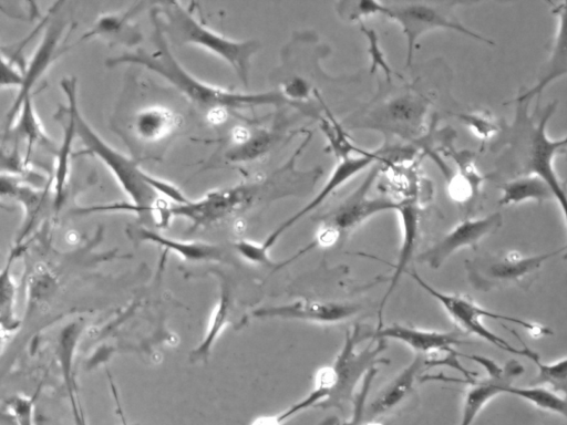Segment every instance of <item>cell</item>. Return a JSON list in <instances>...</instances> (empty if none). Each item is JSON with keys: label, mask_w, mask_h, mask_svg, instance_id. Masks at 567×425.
<instances>
[{"label": "cell", "mask_w": 567, "mask_h": 425, "mask_svg": "<svg viewBox=\"0 0 567 425\" xmlns=\"http://www.w3.org/2000/svg\"><path fill=\"white\" fill-rule=\"evenodd\" d=\"M360 425H382L378 423L377 421H363Z\"/></svg>", "instance_id": "39"}, {"label": "cell", "mask_w": 567, "mask_h": 425, "mask_svg": "<svg viewBox=\"0 0 567 425\" xmlns=\"http://www.w3.org/2000/svg\"><path fill=\"white\" fill-rule=\"evenodd\" d=\"M8 132H11L16 139H24L29 153L35 144L52 146L38 118L31 95L23 101L16 121Z\"/></svg>", "instance_id": "26"}, {"label": "cell", "mask_w": 567, "mask_h": 425, "mask_svg": "<svg viewBox=\"0 0 567 425\" xmlns=\"http://www.w3.org/2000/svg\"><path fill=\"white\" fill-rule=\"evenodd\" d=\"M24 81L23 71L12 62L2 58V75H1V87L17 86L22 87Z\"/></svg>", "instance_id": "37"}, {"label": "cell", "mask_w": 567, "mask_h": 425, "mask_svg": "<svg viewBox=\"0 0 567 425\" xmlns=\"http://www.w3.org/2000/svg\"><path fill=\"white\" fill-rule=\"evenodd\" d=\"M235 250L247 261L259 265H272L269 252L261 243L250 240H238L234 243Z\"/></svg>", "instance_id": "35"}, {"label": "cell", "mask_w": 567, "mask_h": 425, "mask_svg": "<svg viewBox=\"0 0 567 425\" xmlns=\"http://www.w3.org/2000/svg\"><path fill=\"white\" fill-rule=\"evenodd\" d=\"M33 397H28L24 395H16L10 401H8V408L12 412L18 425H33Z\"/></svg>", "instance_id": "36"}, {"label": "cell", "mask_w": 567, "mask_h": 425, "mask_svg": "<svg viewBox=\"0 0 567 425\" xmlns=\"http://www.w3.org/2000/svg\"><path fill=\"white\" fill-rule=\"evenodd\" d=\"M454 3L385 2L383 14L398 22L406 38V65H411L415 44L420 37L434 29L451 30L466 37L494 44L488 38L468 29L453 14Z\"/></svg>", "instance_id": "9"}, {"label": "cell", "mask_w": 567, "mask_h": 425, "mask_svg": "<svg viewBox=\"0 0 567 425\" xmlns=\"http://www.w3.org/2000/svg\"><path fill=\"white\" fill-rule=\"evenodd\" d=\"M502 224L503 216L497 211L481 218H467L422 252L419 260L432 269H437L455 252L464 248L476 249L478 243L498 230Z\"/></svg>", "instance_id": "12"}, {"label": "cell", "mask_w": 567, "mask_h": 425, "mask_svg": "<svg viewBox=\"0 0 567 425\" xmlns=\"http://www.w3.org/2000/svg\"><path fill=\"white\" fill-rule=\"evenodd\" d=\"M460 355L478 363L487 372L486 377L468 383L470 387L464 395L458 425H472L485 405L493 397L505 393L513 385V381L524 373V366L516 360H509L504 366H499L493 360L478 354Z\"/></svg>", "instance_id": "11"}, {"label": "cell", "mask_w": 567, "mask_h": 425, "mask_svg": "<svg viewBox=\"0 0 567 425\" xmlns=\"http://www.w3.org/2000/svg\"><path fill=\"white\" fill-rule=\"evenodd\" d=\"M361 31L365 35L369 43L368 52L371 56L370 72L373 73L378 69H382L385 73L386 81L390 82L392 71L384 58L383 51L379 45L378 34L374 32V30L365 28L363 24H361Z\"/></svg>", "instance_id": "34"}, {"label": "cell", "mask_w": 567, "mask_h": 425, "mask_svg": "<svg viewBox=\"0 0 567 425\" xmlns=\"http://www.w3.org/2000/svg\"><path fill=\"white\" fill-rule=\"evenodd\" d=\"M457 117L468 126L475 136L483 141L491 139L499 134L502 124L488 112L460 113Z\"/></svg>", "instance_id": "32"}, {"label": "cell", "mask_w": 567, "mask_h": 425, "mask_svg": "<svg viewBox=\"0 0 567 425\" xmlns=\"http://www.w3.org/2000/svg\"><path fill=\"white\" fill-rule=\"evenodd\" d=\"M76 136L75 121L68 108V118L65 121L62 144L58 151L56 165L54 173V207L59 209L63 203L65 188L70 173V158L73 139Z\"/></svg>", "instance_id": "28"}, {"label": "cell", "mask_w": 567, "mask_h": 425, "mask_svg": "<svg viewBox=\"0 0 567 425\" xmlns=\"http://www.w3.org/2000/svg\"><path fill=\"white\" fill-rule=\"evenodd\" d=\"M154 51L137 49L107 59L105 64L114 68L122 64H134L146 68L158 74L175 89L188 97L195 105L218 115L227 110L246 108L258 105L293 104L282 92L244 93L229 91L207 84L188 73L174 58L167 44L163 22L155 8L152 13Z\"/></svg>", "instance_id": "3"}, {"label": "cell", "mask_w": 567, "mask_h": 425, "mask_svg": "<svg viewBox=\"0 0 567 425\" xmlns=\"http://www.w3.org/2000/svg\"><path fill=\"white\" fill-rule=\"evenodd\" d=\"M231 307V294L229 286L226 281H223L220 286L219 298L215 309L213 310L206 333L198 346L190 354V359L193 361L205 360L209 355L213 345L219 338L224 328L230 321Z\"/></svg>", "instance_id": "25"}, {"label": "cell", "mask_w": 567, "mask_h": 425, "mask_svg": "<svg viewBox=\"0 0 567 425\" xmlns=\"http://www.w3.org/2000/svg\"><path fill=\"white\" fill-rule=\"evenodd\" d=\"M563 250L565 248L535 256H524L514 250L486 253L466 261L468 281L483 292L506 287L528 290L543 265Z\"/></svg>", "instance_id": "8"}, {"label": "cell", "mask_w": 567, "mask_h": 425, "mask_svg": "<svg viewBox=\"0 0 567 425\" xmlns=\"http://www.w3.org/2000/svg\"><path fill=\"white\" fill-rule=\"evenodd\" d=\"M396 212L400 217L402 240L390 284L380 302L378 310V328L382 326V318L385 304L413 257L419 234L420 212L417 204L412 197L400 200Z\"/></svg>", "instance_id": "19"}, {"label": "cell", "mask_w": 567, "mask_h": 425, "mask_svg": "<svg viewBox=\"0 0 567 425\" xmlns=\"http://www.w3.org/2000/svg\"><path fill=\"white\" fill-rule=\"evenodd\" d=\"M127 234L132 240L158 245L187 261H220L223 259V250L218 246L208 242L168 238L144 226L127 228Z\"/></svg>", "instance_id": "20"}, {"label": "cell", "mask_w": 567, "mask_h": 425, "mask_svg": "<svg viewBox=\"0 0 567 425\" xmlns=\"http://www.w3.org/2000/svg\"><path fill=\"white\" fill-rule=\"evenodd\" d=\"M507 394L517 396L537 408L560 415L567 421V397L544 386L507 387Z\"/></svg>", "instance_id": "29"}, {"label": "cell", "mask_w": 567, "mask_h": 425, "mask_svg": "<svg viewBox=\"0 0 567 425\" xmlns=\"http://www.w3.org/2000/svg\"><path fill=\"white\" fill-rule=\"evenodd\" d=\"M359 307L353 303L298 299L284 304L267 305L252 312L259 319H281L333 324L353 317Z\"/></svg>", "instance_id": "13"}, {"label": "cell", "mask_w": 567, "mask_h": 425, "mask_svg": "<svg viewBox=\"0 0 567 425\" xmlns=\"http://www.w3.org/2000/svg\"><path fill=\"white\" fill-rule=\"evenodd\" d=\"M427 106L429 102L424 96L406 90L372 110L363 117L361 126L414 138L423 132Z\"/></svg>", "instance_id": "10"}, {"label": "cell", "mask_w": 567, "mask_h": 425, "mask_svg": "<svg viewBox=\"0 0 567 425\" xmlns=\"http://www.w3.org/2000/svg\"><path fill=\"white\" fill-rule=\"evenodd\" d=\"M515 115L511 123L501 125L496 136V152L501 153V169L514 177L536 175L544 179L558 203L567 227V190L554 167L555 157L567 147V136L551 139L547 125L557 108V101L529 113L528 101L512 100ZM567 259V245L565 247Z\"/></svg>", "instance_id": "1"}, {"label": "cell", "mask_w": 567, "mask_h": 425, "mask_svg": "<svg viewBox=\"0 0 567 425\" xmlns=\"http://www.w3.org/2000/svg\"><path fill=\"white\" fill-rule=\"evenodd\" d=\"M381 159L380 151L378 152H362L360 156H347L339 160L333 168V172L326 180L324 185L317 193V195L295 215L289 217L280 224L268 237L261 242L266 251H270L277 240L296 222H298L305 215L316 209L322 204L330 194L338 187L347 183L361 170L365 169L371 164Z\"/></svg>", "instance_id": "14"}, {"label": "cell", "mask_w": 567, "mask_h": 425, "mask_svg": "<svg viewBox=\"0 0 567 425\" xmlns=\"http://www.w3.org/2000/svg\"><path fill=\"white\" fill-rule=\"evenodd\" d=\"M138 7L134 6L125 12L107 13L99 18L92 28L85 32L79 41L93 37H113L123 31Z\"/></svg>", "instance_id": "31"}, {"label": "cell", "mask_w": 567, "mask_h": 425, "mask_svg": "<svg viewBox=\"0 0 567 425\" xmlns=\"http://www.w3.org/2000/svg\"><path fill=\"white\" fill-rule=\"evenodd\" d=\"M498 188L501 189L499 206L518 205L526 201L543 204L554 198L546 182L536 175L511 177Z\"/></svg>", "instance_id": "23"}, {"label": "cell", "mask_w": 567, "mask_h": 425, "mask_svg": "<svg viewBox=\"0 0 567 425\" xmlns=\"http://www.w3.org/2000/svg\"><path fill=\"white\" fill-rule=\"evenodd\" d=\"M234 145L225 154L230 162H251L267 153L277 139L276 132L269 129H257L248 132L238 128L234 134Z\"/></svg>", "instance_id": "24"}, {"label": "cell", "mask_w": 567, "mask_h": 425, "mask_svg": "<svg viewBox=\"0 0 567 425\" xmlns=\"http://www.w3.org/2000/svg\"><path fill=\"white\" fill-rule=\"evenodd\" d=\"M371 340H395L410 348L414 354L425 357L436 353L456 354L454 349L466 343L460 331H436L406 326L398 323L377 328L370 335Z\"/></svg>", "instance_id": "15"}, {"label": "cell", "mask_w": 567, "mask_h": 425, "mask_svg": "<svg viewBox=\"0 0 567 425\" xmlns=\"http://www.w3.org/2000/svg\"><path fill=\"white\" fill-rule=\"evenodd\" d=\"M17 252L12 251L8 263L1 272L0 320L2 333H12L20 326V319L16 313L17 284L11 276L10 266Z\"/></svg>", "instance_id": "30"}, {"label": "cell", "mask_w": 567, "mask_h": 425, "mask_svg": "<svg viewBox=\"0 0 567 425\" xmlns=\"http://www.w3.org/2000/svg\"><path fill=\"white\" fill-rule=\"evenodd\" d=\"M157 11L164 15L171 32L183 43L207 50L227 62L241 83L247 86L251 58L260 48L255 40L238 41L226 38L198 22L181 3H158Z\"/></svg>", "instance_id": "5"}, {"label": "cell", "mask_w": 567, "mask_h": 425, "mask_svg": "<svg viewBox=\"0 0 567 425\" xmlns=\"http://www.w3.org/2000/svg\"><path fill=\"white\" fill-rule=\"evenodd\" d=\"M365 336L360 334L355 326L346 333L344 342L334 361L320 367L313 379L311 391L297 403L280 413L284 421L311 407L342 408L349 401L353 402L354 390L362 382L365 374L375 367V364L388 363L381 353L386 349L385 340L375 339L362 350L357 344Z\"/></svg>", "instance_id": "4"}, {"label": "cell", "mask_w": 567, "mask_h": 425, "mask_svg": "<svg viewBox=\"0 0 567 425\" xmlns=\"http://www.w3.org/2000/svg\"><path fill=\"white\" fill-rule=\"evenodd\" d=\"M181 124V116L173 110L162 105H151L136 113L133 129L141 141L156 143L175 133Z\"/></svg>", "instance_id": "21"}, {"label": "cell", "mask_w": 567, "mask_h": 425, "mask_svg": "<svg viewBox=\"0 0 567 425\" xmlns=\"http://www.w3.org/2000/svg\"><path fill=\"white\" fill-rule=\"evenodd\" d=\"M64 23L61 21H53L48 25L47 31L31 58L29 64L24 70V81L22 87L19 90L13 104L6 115V133L13 125L18 113L21 108L23 101L31 95V90L34 83L41 77L44 71L53 62L59 39L63 32Z\"/></svg>", "instance_id": "17"}, {"label": "cell", "mask_w": 567, "mask_h": 425, "mask_svg": "<svg viewBox=\"0 0 567 425\" xmlns=\"http://www.w3.org/2000/svg\"><path fill=\"white\" fill-rule=\"evenodd\" d=\"M250 425H279L274 415H265L255 418Z\"/></svg>", "instance_id": "38"}, {"label": "cell", "mask_w": 567, "mask_h": 425, "mask_svg": "<svg viewBox=\"0 0 567 425\" xmlns=\"http://www.w3.org/2000/svg\"><path fill=\"white\" fill-rule=\"evenodd\" d=\"M378 169L372 168L362 184L338 207L326 214L319 222L313 240L280 266H286L315 247L329 248L354 230L362 222L377 214L398 209L399 201L386 197H369Z\"/></svg>", "instance_id": "7"}, {"label": "cell", "mask_w": 567, "mask_h": 425, "mask_svg": "<svg viewBox=\"0 0 567 425\" xmlns=\"http://www.w3.org/2000/svg\"><path fill=\"white\" fill-rule=\"evenodd\" d=\"M60 85L66 95L68 108L75 121L76 136L80 137L86 151L107 167L130 198V203L80 208L78 214L128 211L136 214L141 220L152 224L153 208L162 197L168 198L173 204L189 201L176 186L144 172L135 160L113 148L96 134L79 110L74 77H64Z\"/></svg>", "instance_id": "2"}, {"label": "cell", "mask_w": 567, "mask_h": 425, "mask_svg": "<svg viewBox=\"0 0 567 425\" xmlns=\"http://www.w3.org/2000/svg\"><path fill=\"white\" fill-rule=\"evenodd\" d=\"M409 274L423 290H425L443 307L449 317L463 332L473 334L503 351L525 356L524 341L516 331L507 328L512 334L516 335L517 340L523 345V348H515L486 328L483 323L484 318L520 325L534 336L553 334L549 328L542 324L484 309L467 296L440 291L429 282L424 281L415 271L409 272Z\"/></svg>", "instance_id": "6"}, {"label": "cell", "mask_w": 567, "mask_h": 425, "mask_svg": "<svg viewBox=\"0 0 567 425\" xmlns=\"http://www.w3.org/2000/svg\"><path fill=\"white\" fill-rule=\"evenodd\" d=\"M337 11L344 20L357 21L363 17L383 14L384 2L370 0L341 1L337 3Z\"/></svg>", "instance_id": "33"}, {"label": "cell", "mask_w": 567, "mask_h": 425, "mask_svg": "<svg viewBox=\"0 0 567 425\" xmlns=\"http://www.w3.org/2000/svg\"><path fill=\"white\" fill-rule=\"evenodd\" d=\"M525 356L537 367V374L530 385L543 386L547 385L548 388L567 397V356L555 362H542L540 355L529 349L525 343Z\"/></svg>", "instance_id": "27"}, {"label": "cell", "mask_w": 567, "mask_h": 425, "mask_svg": "<svg viewBox=\"0 0 567 425\" xmlns=\"http://www.w3.org/2000/svg\"><path fill=\"white\" fill-rule=\"evenodd\" d=\"M453 158L458 169L450 179L449 195L458 204H471L480 197L486 178L476 168L472 153L455 152Z\"/></svg>", "instance_id": "22"}, {"label": "cell", "mask_w": 567, "mask_h": 425, "mask_svg": "<svg viewBox=\"0 0 567 425\" xmlns=\"http://www.w3.org/2000/svg\"><path fill=\"white\" fill-rule=\"evenodd\" d=\"M427 357L415 354L412 361L389 381L365 405L364 419L377 421L398 407L412 392L415 380L426 365Z\"/></svg>", "instance_id": "18"}, {"label": "cell", "mask_w": 567, "mask_h": 425, "mask_svg": "<svg viewBox=\"0 0 567 425\" xmlns=\"http://www.w3.org/2000/svg\"><path fill=\"white\" fill-rule=\"evenodd\" d=\"M549 4L557 20V29L548 59L542 66L536 83L513 99L528 102L536 99V106H539V96L545 89L557 79L567 75V1Z\"/></svg>", "instance_id": "16"}]
</instances>
